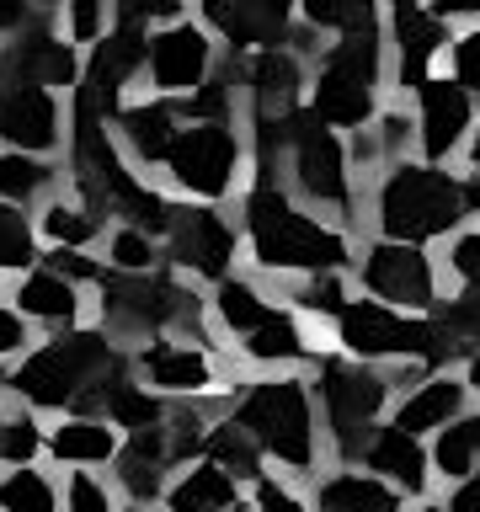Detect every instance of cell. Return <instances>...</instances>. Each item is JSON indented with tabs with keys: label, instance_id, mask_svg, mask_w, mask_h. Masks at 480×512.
I'll return each instance as SVG.
<instances>
[{
	"label": "cell",
	"instance_id": "9",
	"mask_svg": "<svg viewBox=\"0 0 480 512\" xmlns=\"http://www.w3.org/2000/svg\"><path fill=\"white\" fill-rule=\"evenodd\" d=\"M342 342L358 352V358H422L427 352V320H406L384 304H347L342 315Z\"/></svg>",
	"mask_w": 480,
	"mask_h": 512
},
{
	"label": "cell",
	"instance_id": "33",
	"mask_svg": "<svg viewBox=\"0 0 480 512\" xmlns=\"http://www.w3.org/2000/svg\"><path fill=\"white\" fill-rule=\"evenodd\" d=\"M102 411H107L112 427H128V432H144V427H160V422H166L160 400L144 390V384H134V379H118V384H112Z\"/></svg>",
	"mask_w": 480,
	"mask_h": 512
},
{
	"label": "cell",
	"instance_id": "52",
	"mask_svg": "<svg viewBox=\"0 0 480 512\" xmlns=\"http://www.w3.org/2000/svg\"><path fill=\"white\" fill-rule=\"evenodd\" d=\"M27 16V0H0V27H16Z\"/></svg>",
	"mask_w": 480,
	"mask_h": 512
},
{
	"label": "cell",
	"instance_id": "16",
	"mask_svg": "<svg viewBox=\"0 0 480 512\" xmlns=\"http://www.w3.org/2000/svg\"><path fill=\"white\" fill-rule=\"evenodd\" d=\"M144 363V379L166 395H198L214 384V363H208L203 347H187V342H150L139 352Z\"/></svg>",
	"mask_w": 480,
	"mask_h": 512
},
{
	"label": "cell",
	"instance_id": "7",
	"mask_svg": "<svg viewBox=\"0 0 480 512\" xmlns=\"http://www.w3.org/2000/svg\"><path fill=\"white\" fill-rule=\"evenodd\" d=\"M379 75V38L368 32H347L320 75L315 91V118L320 123H363L368 118V86Z\"/></svg>",
	"mask_w": 480,
	"mask_h": 512
},
{
	"label": "cell",
	"instance_id": "20",
	"mask_svg": "<svg viewBox=\"0 0 480 512\" xmlns=\"http://www.w3.org/2000/svg\"><path fill=\"white\" fill-rule=\"evenodd\" d=\"M480 347V294H464V299H448L438 315L427 320V363H448V358H464V352Z\"/></svg>",
	"mask_w": 480,
	"mask_h": 512
},
{
	"label": "cell",
	"instance_id": "49",
	"mask_svg": "<svg viewBox=\"0 0 480 512\" xmlns=\"http://www.w3.org/2000/svg\"><path fill=\"white\" fill-rule=\"evenodd\" d=\"M171 11H176V0H118L123 27H139L144 16H171Z\"/></svg>",
	"mask_w": 480,
	"mask_h": 512
},
{
	"label": "cell",
	"instance_id": "42",
	"mask_svg": "<svg viewBox=\"0 0 480 512\" xmlns=\"http://www.w3.org/2000/svg\"><path fill=\"white\" fill-rule=\"evenodd\" d=\"M64 512H112V491L91 470H75L64 480Z\"/></svg>",
	"mask_w": 480,
	"mask_h": 512
},
{
	"label": "cell",
	"instance_id": "58",
	"mask_svg": "<svg viewBox=\"0 0 480 512\" xmlns=\"http://www.w3.org/2000/svg\"><path fill=\"white\" fill-rule=\"evenodd\" d=\"M422 512H438V507H422Z\"/></svg>",
	"mask_w": 480,
	"mask_h": 512
},
{
	"label": "cell",
	"instance_id": "40",
	"mask_svg": "<svg viewBox=\"0 0 480 512\" xmlns=\"http://www.w3.org/2000/svg\"><path fill=\"white\" fill-rule=\"evenodd\" d=\"M38 246H32V224L16 203H0V267H32Z\"/></svg>",
	"mask_w": 480,
	"mask_h": 512
},
{
	"label": "cell",
	"instance_id": "29",
	"mask_svg": "<svg viewBox=\"0 0 480 512\" xmlns=\"http://www.w3.org/2000/svg\"><path fill=\"white\" fill-rule=\"evenodd\" d=\"M123 134H128V144H134V155L139 160H166L171 155V144H176V112L166 107V102H155V107H128L123 112Z\"/></svg>",
	"mask_w": 480,
	"mask_h": 512
},
{
	"label": "cell",
	"instance_id": "47",
	"mask_svg": "<svg viewBox=\"0 0 480 512\" xmlns=\"http://www.w3.org/2000/svg\"><path fill=\"white\" fill-rule=\"evenodd\" d=\"M102 6H107V0H70L75 38H96V32H102Z\"/></svg>",
	"mask_w": 480,
	"mask_h": 512
},
{
	"label": "cell",
	"instance_id": "10",
	"mask_svg": "<svg viewBox=\"0 0 480 512\" xmlns=\"http://www.w3.org/2000/svg\"><path fill=\"white\" fill-rule=\"evenodd\" d=\"M288 144H294V176L315 203H347V155L336 134L320 118H294L288 123Z\"/></svg>",
	"mask_w": 480,
	"mask_h": 512
},
{
	"label": "cell",
	"instance_id": "21",
	"mask_svg": "<svg viewBox=\"0 0 480 512\" xmlns=\"http://www.w3.org/2000/svg\"><path fill=\"white\" fill-rule=\"evenodd\" d=\"M203 6L219 22L224 38H235V43H272L283 32L294 0H203Z\"/></svg>",
	"mask_w": 480,
	"mask_h": 512
},
{
	"label": "cell",
	"instance_id": "12",
	"mask_svg": "<svg viewBox=\"0 0 480 512\" xmlns=\"http://www.w3.org/2000/svg\"><path fill=\"white\" fill-rule=\"evenodd\" d=\"M144 59H150V48H144L139 27H123L118 38H107L102 48H96V59H91L86 86H80V107H75V118H96V123H102L107 112H112V102H118L123 80L134 75Z\"/></svg>",
	"mask_w": 480,
	"mask_h": 512
},
{
	"label": "cell",
	"instance_id": "5",
	"mask_svg": "<svg viewBox=\"0 0 480 512\" xmlns=\"http://www.w3.org/2000/svg\"><path fill=\"white\" fill-rule=\"evenodd\" d=\"M102 315L123 336H150L166 326H198V299L160 272H102Z\"/></svg>",
	"mask_w": 480,
	"mask_h": 512
},
{
	"label": "cell",
	"instance_id": "22",
	"mask_svg": "<svg viewBox=\"0 0 480 512\" xmlns=\"http://www.w3.org/2000/svg\"><path fill=\"white\" fill-rule=\"evenodd\" d=\"M470 123V96L464 86H448V80H427L422 86V144L427 155H448L454 139Z\"/></svg>",
	"mask_w": 480,
	"mask_h": 512
},
{
	"label": "cell",
	"instance_id": "32",
	"mask_svg": "<svg viewBox=\"0 0 480 512\" xmlns=\"http://www.w3.org/2000/svg\"><path fill=\"white\" fill-rule=\"evenodd\" d=\"M240 347H246V358H256V363H294V358H304V336H299V326L283 310H272L251 336H240Z\"/></svg>",
	"mask_w": 480,
	"mask_h": 512
},
{
	"label": "cell",
	"instance_id": "26",
	"mask_svg": "<svg viewBox=\"0 0 480 512\" xmlns=\"http://www.w3.org/2000/svg\"><path fill=\"white\" fill-rule=\"evenodd\" d=\"M443 43V22L427 11H400V80L406 86H427V59Z\"/></svg>",
	"mask_w": 480,
	"mask_h": 512
},
{
	"label": "cell",
	"instance_id": "38",
	"mask_svg": "<svg viewBox=\"0 0 480 512\" xmlns=\"http://www.w3.org/2000/svg\"><path fill=\"white\" fill-rule=\"evenodd\" d=\"M475 459H480V416L443 427V438H438V464H443V475H470Z\"/></svg>",
	"mask_w": 480,
	"mask_h": 512
},
{
	"label": "cell",
	"instance_id": "57",
	"mask_svg": "<svg viewBox=\"0 0 480 512\" xmlns=\"http://www.w3.org/2000/svg\"><path fill=\"white\" fill-rule=\"evenodd\" d=\"M475 160H480V139H475Z\"/></svg>",
	"mask_w": 480,
	"mask_h": 512
},
{
	"label": "cell",
	"instance_id": "25",
	"mask_svg": "<svg viewBox=\"0 0 480 512\" xmlns=\"http://www.w3.org/2000/svg\"><path fill=\"white\" fill-rule=\"evenodd\" d=\"M374 470H384L395 480V486H406V491H422L427 486V459H422V448H416V438L406 427H384L374 432V443H368V454H363Z\"/></svg>",
	"mask_w": 480,
	"mask_h": 512
},
{
	"label": "cell",
	"instance_id": "27",
	"mask_svg": "<svg viewBox=\"0 0 480 512\" xmlns=\"http://www.w3.org/2000/svg\"><path fill=\"white\" fill-rule=\"evenodd\" d=\"M256 107H262V123H288V102H294V86H299V64L288 54H262L256 59Z\"/></svg>",
	"mask_w": 480,
	"mask_h": 512
},
{
	"label": "cell",
	"instance_id": "35",
	"mask_svg": "<svg viewBox=\"0 0 480 512\" xmlns=\"http://www.w3.org/2000/svg\"><path fill=\"white\" fill-rule=\"evenodd\" d=\"M54 182V166H43V160H32L22 150L0 155V203H16L22 208L27 198H38V192Z\"/></svg>",
	"mask_w": 480,
	"mask_h": 512
},
{
	"label": "cell",
	"instance_id": "23",
	"mask_svg": "<svg viewBox=\"0 0 480 512\" xmlns=\"http://www.w3.org/2000/svg\"><path fill=\"white\" fill-rule=\"evenodd\" d=\"M235 475L219 470L214 459L192 464V470L166 491V512H235Z\"/></svg>",
	"mask_w": 480,
	"mask_h": 512
},
{
	"label": "cell",
	"instance_id": "8",
	"mask_svg": "<svg viewBox=\"0 0 480 512\" xmlns=\"http://www.w3.org/2000/svg\"><path fill=\"white\" fill-rule=\"evenodd\" d=\"M235 134L224 123H198V128H182L166 155L171 176L182 182L187 192H198V198H219V192H230V176H235Z\"/></svg>",
	"mask_w": 480,
	"mask_h": 512
},
{
	"label": "cell",
	"instance_id": "34",
	"mask_svg": "<svg viewBox=\"0 0 480 512\" xmlns=\"http://www.w3.org/2000/svg\"><path fill=\"white\" fill-rule=\"evenodd\" d=\"M0 512H59V491H54V480L38 475L32 464L11 470L6 480H0Z\"/></svg>",
	"mask_w": 480,
	"mask_h": 512
},
{
	"label": "cell",
	"instance_id": "50",
	"mask_svg": "<svg viewBox=\"0 0 480 512\" xmlns=\"http://www.w3.org/2000/svg\"><path fill=\"white\" fill-rule=\"evenodd\" d=\"M22 342H27V320L16 315V310H6V304H0V358L22 352Z\"/></svg>",
	"mask_w": 480,
	"mask_h": 512
},
{
	"label": "cell",
	"instance_id": "28",
	"mask_svg": "<svg viewBox=\"0 0 480 512\" xmlns=\"http://www.w3.org/2000/svg\"><path fill=\"white\" fill-rule=\"evenodd\" d=\"M203 454L214 459L219 470H230L235 480H256V475H262V459H267L262 448H256V438L235 422V416H230V422H219V427H208Z\"/></svg>",
	"mask_w": 480,
	"mask_h": 512
},
{
	"label": "cell",
	"instance_id": "15",
	"mask_svg": "<svg viewBox=\"0 0 480 512\" xmlns=\"http://www.w3.org/2000/svg\"><path fill=\"white\" fill-rule=\"evenodd\" d=\"M166 464H176L171 454V438H166V422L160 427H144V432H128V443L118 448V480L134 502H155L160 486H166Z\"/></svg>",
	"mask_w": 480,
	"mask_h": 512
},
{
	"label": "cell",
	"instance_id": "11",
	"mask_svg": "<svg viewBox=\"0 0 480 512\" xmlns=\"http://www.w3.org/2000/svg\"><path fill=\"white\" fill-rule=\"evenodd\" d=\"M166 240H171V256L182 267H192L198 278H219L224 283L230 256H235V230L214 214V208H176Z\"/></svg>",
	"mask_w": 480,
	"mask_h": 512
},
{
	"label": "cell",
	"instance_id": "59",
	"mask_svg": "<svg viewBox=\"0 0 480 512\" xmlns=\"http://www.w3.org/2000/svg\"><path fill=\"white\" fill-rule=\"evenodd\" d=\"M235 512H240V507H235Z\"/></svg>",
	"mask_w": 480,
	"mask_h": 512
},
{
	"label": "cell",
	"instance_id": "44",
	"mask_svg": "<svg viewBox=\"0 0 480 512\" xmlns=\"http://www.w3.org/2000/svg\"><path fill=\"white\" fill-rule=\"evenodd\" d=\"M299 304L304 310H320V315H342L347 304H342V283L336 278H315L310 288H299Z\"/></svg>",
	"mask_w": 480,
	"mask_h": 512
},
{
	"label": "cell",
	"instance_id": "46",
	"mask_svg": "<svg viewBox=\"0 0 480 512\" xmlns=\"http://www.w3.org/2000/svg\"><path fill=\"white\" fill-rule=\"evenodd\" d=\"M454 272L480 294V235H464L454 246Z\"/></svg>",
	"mask_w": 480,
	"mask_h": 512
},
{
	"label": "cell",
	"instance_id": "4",
	"mask_svg": "<svg viewBox=\"0 0 480 512\" xmlns=\"http://www.w3.org/2000/svg\"><path fill=\"white\" fill-rule=\"evenodd\" d=\"M464 203H470V192H464L454 176L432 171V166H400L390 182L379 192V224L390 240H432L443 235L448 224H459Z\"/></svg>",
	"mask_w": 480,
	"mask_h": 512
},
{
	"label": "cell",
	"instance_id": "30",
	"mask_svg": "<svg viewBox=\"0 0 480 512\" xmlns=\"http://www.w3.org/2000/svg\"><path fill=\"white\" fill-rule=\"evenodd\" d=\"M459 400H464V390L454 379H427L422 390H416L406 406H400V416H395V427H406L411 438L422 427H448V416L459 411Z\"/></svg>",
	"mask_w": 480,
	"mask_h": 512
},
{
	"label": "cell",
	"instance_id": "41",
	"mask_svg": "<svg viewBox=\"0 0 480 512\" xmlns=\"http://www.w3.org/2000/svg\"><path fill=\"white\" fill-rule=\"evenodd\" d=\"M304 11H310V22L347 27V32L374 27V0H304Z\"/></svg>",
	"mask_w": 480,
	"mask_h": 512
},
{
	"label": "cell",
	"instance_id": "14",
	"mask_svg": "<svg viewBox=\"0 0 480 512\" xmlns=\"http://www.w3.org/2000/svg\"><path fill=\"white\" fill-rule=\"evenodd\" d=\"M0 139L16 150H48L59 139V107L43 86H0Z\"/></svg>",
	"mask_w": 480,
	"mask_h": 512
},
{
	"label": "cell",
	"instance_id": "48",
	"mask_svg": "<svg viewBox=\"0 0 480 512\" xmlns=\"http://www.w3.org/2000/svg\"><path fill=\"white\" fill-rule=\"evenodd\" d=\"M256 512H304L278 480H256Z\"/></svg>",
	"mask_w": 480,
	"mask_h": 512
},
{
	"label": "cell",
	"instance_id": "31",
	"mask_svg": "<svg viewBox=\"0 0 480 512\" xmlns=\"http://www.w3.org/2000/svg\"><path fill=\"white\" fill-rule=\"evenodd\" d=\"M320 512H400V502L368 475H336L320 486Z\"/></svg>",
	"mask_w": 480,
	"mask_h": 512
},
{
	"label": "cell",
	"instance_id": "37",
	"mask_svg": "<svg viewBox=\"0 0 480 512\" xmlns=\"http://www.w3.org/2000/svg\"><path fill=\"white\" fill-rule=\"evenodd\" d=\"M96 230H102V219L91 214V208H64V203H54L43 214V235L54 240V246H64V251H80L86 240H96Z\"/></svg>",
	"mask_w": 480,
	"mask_h": 512
},
{
	"label": "cell",
	"instance_id": "3",
	"mask_svg": "<svg viewBox=\"0 0 480 512\" xmlns=\"http://www.w3.org/2000/svg\"><path fill=\"white\" fill-rule=\"evenodd\" d=\"M235 422L251 432L262 454H272L288 470H310L315 464V411H310V390L299 379L251 384L235 406Z\"/></svg>",
	"mask_w": 480,
	"mask_h": 512
},
{
	"label": "cell",
	"instance_id": "45",
	"mask_svg": "<svg viewBox=\"0 0 480 512\" xmlns=\"http://www.w3.org/2000/svg\"><path fill=\"white\" fill-rule=\"evenodd\" d=\"M454 70H459V86H480V32L459 38V48H454Z\"/></svg>",
	"mask_w": 480,
	"mask_h": 512
},
{
	"label": "cell",
	"instance_id": "53",
	"mask_svg": "<svg viewBox=\"0 0 480 512\" xmlns=\"http://www.w3.org/2000/svg\"><path fill=\"white\" fill-rule=\"evenodd\" d=\"M438 11H480V0H438Z\"/></svg>",
	"mask_w": 480,
	"mask_h": 512
},
{
	"label": "cell",
	"instance_id": "24",
	"mask_svg": "<svg viewBox=\"0 0 480 512\" xmlns=\"http://www.w3.org/2000/svg\"><path fill=\"white\" fill-rule=\"evenodd\" d=\"M48 448H54V459H64V464H107V459H118L123 443H118V432L107 422H96V416H70L64 427H54Z\"/></svg>",
	"mask_w": 480,
	"mask_h": 512
},
{
	"label": "cell",
	"instance_id": "1",
	"mask_svg": "<svg viewBox=\"0 0 480 512\" xmlns=\"http://www.w3.org/2000/svg\"><path fill=\"white\" fill-rule=\"evenodd\" d=\"M123 379V352L107 342V331H64L54 342H43L32 358L16 368L11 379H0L16 400H32L43 411L91 416L107 406V390Z\"/></svg>",
	"mask_w": 480,
	"mask_h": 512
},
{
	"label": "cell",
	"instance_id": "2",
	"mask_svg": "<svg viewBox=\"0 0 480 512\" xmlns=\"http://www.w3.org/2000/svg\"><path fill=\"white\" fill-rule=\"evenodd\" d=\"M246 230H251L256 262L272 272H336L347 262L342 235H331L315 219H304L272 182H262L246 198Z\"/></svg>",
	"mask_w": 480,
	"mask_h": 512
},
{
	"label": "cell",
	"instance_id": "43",
	"mask_svg": "<svg viewBox=\"0 0 480 512\" xmlns=\"http://www.w3.org/2000/svg\"><path fill=\"white\" fill-rule=\"evenodd\" d=\"M112 267L118 272H150L155 267V246L144 230H118L112 235Z\"/></svg>",
	"mask_w": 480,
	"mask_h": 512
},
{
	"label": "cell",
	"instance_id": "39",
	"mask_svg": "<svg viewBox=\"0 0 480 512\" xmlns=\"http://www.w3.org/2000/svg\"><path fill=\"white\" fill-rule=\"evenodd\" d=\"M38 448H43V432H38V422H32L27 411L0 416V459H6L11 470L32 464V459H38Z\"/></svg>",
	"mask_w": 480,
	"mask_h": 512
},
{
	"label": "cell",
	"instance_id": "56",
	"mask_svg": "<svg viewBox=\"0 0 480 512\" xmlns=\"http://www.w3.org/2000/svg\"><path fill=\"white\" fill-rule=\"evenodd\" d=\"M395 6H400V11H411V6H416V0H395Z\"/></svg>",
	"mask_w": 480,
	"mask_h": 512
},
{
	"label": "cell",
	"instance_id": "13",
	"mask_svg": "<svg viewBox=\"0 0 480 512\" xmlns=\"http://www.w3.org/2000/svg\"><path fill=\"white\" fill-rule=\"evenodd\" d=\"M363 283L374 288L379 299H395V304H427L432 299V267L416 246H406V240H390V246L368 251Z\"/></svg>",
	"mask_w": 480,
	"mask_h": 512
},
{
	"label": "cell",
	"instance_id": "17",
	"mask_svg": "<svg viewBox=\"0 0 480 512\" xmlns=\"http://www.w3.org/2000/svg\"><path fill=\"white\" fill-rule=\"evenodd\" d=\"M203 64H208V43L203 32L192 27H171L150 38V70H155V86L166 91H192L203 80Z\"/></svg>",
	"mask_w": 480,
	"mask_h": 512
},
{
	"label": "cell",
	"instance_id": "18",
	"mask_svg": "<svg viewBox=\"0 0 480 512\" xmlns=\"http://www.w3.org/2000/svg\"><path fill=\"white\" fill-rule=\"evenodd\" d=\"M0 70L11 75V86H70L75 59H70V48L54 43L48 32H32V38H22L6 59H0Z\"/></svg>",
	"mask_w": 480,
	"mask_h": 512
},
{
	"label": "cell",
	"instance_id": "19",
	"mask_svg": "<svg viewBox=\"0 0 480 512\" xmlns=\"http://www.w3.org/2000/svg\"><path fill=\"white\" fill-rule=\"evenodd\" d=\"M16 315L22 320H48V326H75L80 315V294L75 283L54 267H38L16 283Z\"/></svg>",
	"mask_w": 480,
	"mask_h": 512
},
{
	"label": "cell",
	"instance_id": "51",
	"mask_svg": "<svg viewBox=\"0 0 480 512\" xmlns=\"http://www.w3.org/2000/svg\"><path fill=\"white\" fill-rule=\"evenodd\" d=\"M454 512H480V475L464 480V486L454 491Z\"/></svg>",
	"mask_w": 480,
	"mask_h": 512
},
{
	"label": "cell",
	"instance_id": "55",
	"mask_svg": "<svg viewBox=\"0 0 480 512\" xmlns=\"http://www.w3.org/2000/svg\"><path fill=\"white\" fill-rule=\"evenodd\" d=\"M470 203H480V182H475V187H470Z\"/></svg>",
	"mask_w": 480,
	"mask_h": 512
},
{
	"label": "cell",
	"instance_id": "36",
	"mask_svg": "<svg viewBox=\"0 0 480 512\" xmlns=\"http://www.w3.org/2000/svg\"><path fill=\"white\" fill-rule=\"evenodd\" d=\"M214 304H219V320H224V326H230L235 336H251V331H256V326H262V320L272 315V304H267L262 294H256L251 283H240V278H235V283L224 278Z\"/></svg>",
	"mask_w": 480,
	"mask_h": 512
},
{
	"label": "cell",
	"instance_id": "54",
	"mask_svg": "<svg viewBox=\"0 0 480 512\" xmlns=\"http://www.w3.org/2000/svg\"><path fill=\"white\" fill-rule=\"evenodd\" d=\"M470 384H475V390H480V352H475V368H470Z\"/></svg>",
	"mask_w": 480,
	"mask_h": 512
},
{
	"label": "cell",
	"instance_id": "6",
	"mask_svg": "<svg viewBox=\"0 0 480 512\" xmlns=\"http://www.w3.org/2000/svg\"><path fill=\"white\" fill-rule=\"evenodd\" d=\"M320 400H326V427L342 459H363L374 443V416L384 406V379L358 363H320Z\"/></svg>",
	"mask_w": 480,
	"mask_h": 512
}]
</instances>
